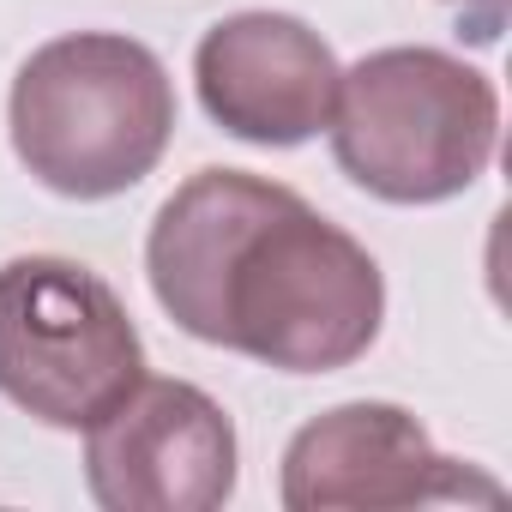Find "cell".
<instances>
[{"instance_id": "1", "label": "cell", "mask_w": 512, "mask_h": 512, "mask_svg": "<svg viewBox=\"0 0 512 512\" xmlns=\"http://www.w3.org/2000/svg\"><path fill=\"white\" fill-rule=\"evenodd\" d=\"M145 278L187 338L284 374L362 362L386 320L374 253L296 187L247 169H199L157 205Z\"/></svg>"}, {"instance_id": "2", "label": "cell", "mask_w": 512, "mask_h": 512, "mask_svg": "<svg viewBox=\"0 0 512 512\" xmlns=\"http://www.w3.org/2000/svg\"><path fill=\"white\" fill-rule=\"evenodd\" d=\"M19 163L61 199H115L139 187L175 139V85L163 61L115 31L43 43L7 103Z\"/></svg>"}, {"instance_id": "3", "label": "cell", "mask_w": 512, "mask_h": 512, "mask_svg": "<svg viewBox=\"0 0 512 512\" xmlns=\"http://www.w3.org/2000/svg\"><path fill=\"white\" fill-rule=\"evenodd\" d=\"M338 169L386 205H440L476 187L500 145V91L446 49H374L338 73Z\"/></svg>"}, {"instance_id": "4", "label": "cell", "mask_w": 512, "mask_h": 512, "mask_svg": "<svg viewBox=\"0 0 512 512\" xmlns=\"http://www.w3.org/2000/svg\"><path fill=\"white\" fill-rule=\"evenodd\" d=\"M145 374L127 302L79 260L0 266V398L49 428H91Z\"/></svg>"}, {"instance_id": "5", "label": "cell", "mask_w": 512, "mask_h": 512, "mask_svg": "<svg viewBox=\"0 0 512 512\" xmlns=\"http://www.w3.org/2000/svg\"><path fill=\"white\" fill-rule=\"evenodd\" d=\"M85 488L103 512H217L235 494V422L193 380H133L85 428Z\"/></svg>"}, {"instance_id": "6", "label": "cell", "mask_w": 512, "mask_h": 512, "mask_svg": "<svg viewBox=\"0 0 512 512\" xmlns=\"http://www.w3.org/2000/svg\"><path fill=\"white\" fill-rule=\"evenodd\" d=\"M278 500L290 512H398V506H446V500L500 506L506 488L434 452L428 428L410 410L362 398L290 434Z\"/></svg>"}, {"instance_id": "7", "label": "cell", "mask_w": 512, "mask_h": 512, "mask_svg": "<svg viewBox=\"0 0 512 512\" xmlns=\"http://www.w3.org/2000/svg\"><path fill=\"white\" fill-rule=\"evenodd\" d=\"M338 55L296 13H235L199 37L193 85L205 115L247 145L290 151L326 133L338 103Z\"/></svg>"}, {"instance_id": "8", "label": "cell", "mask_w": 512, "mask_h": 512, "mask_svg": "<svg viewBox=\"0 0 512 512\" xmlns=\"http://www.w3.org/2000/svg\"><path fill=\"white\" fill-rule=\"evenodd\" d=\"M452 7H464V19H470V37H476V43H494V37H500V25H506V0H452Z\"/></svg>"}]
</instances>
